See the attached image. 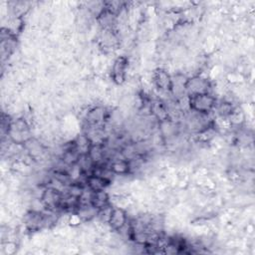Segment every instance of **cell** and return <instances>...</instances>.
Returning a JSON list of instances; mask_svg holds the SVG:
<instances>
[{
  "mask_svg": "<svg viewBox=\"0 0 255 255\" xmlns=\"http://www.w3.org/2000/svg\"><path fill=\"white\" fill-rule=\"evenodd\" d=\"M106 118V110L101 107H96L87 113V122L90 126H98L104 122Z\"/></svg>",
  "mask_w": 255,
  "mask_h": 255,
  "instance_id": "7",
  "label": "cell"
},
{
  "mask_svg": "<svg viewBox=\"0 0 255 255\" xmlns=\"http://www.w3.org/2000/svg\"><path fill=\"white\" fill-rule=\"evenodd\" d=\"M184 90L187 96H194L199 94L209 93L210 84L207 79L201 76H194L186 80Z\"/></svg>",
  "mask_w": 255,
  "mask_h": 255,
  "instance_id": "2",
  "label": "cell"
},
{
  "mask_svg": "<svg viewBox=\"0 0 255 255\" xmlns=\"http://www.w3.org/2000/svg\"><path fill=\"white\" fill-rule=\"evenodd\" d=\"M153 82L155 86L161 91H171L172 78L163 69H157L153 75Z\"/></svg>",
  "mask_w": 255,
  "mask_h": 255,
  "instance_id": "5",
  "label": "cell"
},
{
  "mask_svg": "<svg viewBox=\"0 0 255 255\" xmlns=\"http://www.w3.org/2000/svg\"><path fill=\"white\" fill-rule=\"evenodd\" d=\"M109 199H110L109 194L104 189L91 192L90 202L98 210L105 208L106 206H109L110 205Z\"/></svg>",
  "mask_w": 255,
  "mask_h": 255,
  "instance_id": "6",
  "label": "cell"
},
{
  "mask_svg": "<svg viewBox=\"0 0 255 255\" xmlns=\"http://www.w3.org/2000/svg\"><path fill=\"white\" fill-rule=\"evenodd\" d=\"M216 105L215 98L210 94H199L188 96V106L192 112L199 114H208Z\"/></svg>",
  "mask_w": 255,
  "mask_h": 255,
  "instance_id": "1",
  "label": "cell"
},
{
  "mask_svg": "<svg viewBox=\"0 0 255 255\" xmlns=\"http://www.w3.org/2000/svg\"><path fill=\"white\" fill-rule=\"evenodd\" d=\"M111 229L115 231H122L128 224V215L126 211L121 207H114L111 210L108 222Z\"/></svg>",
  "mask_w": 255,
  "mask_h": 255,
  "instance_id": "3",
  "label": "cell"
},
{
  "mask_svg": "<svg viewBox=\"0 0 255 255\" xmlns=\"http://www.w3.org/2000/svg\"><path fill=\"white\" fill-rule=\"evenodd\" d=\"M128 59L124 56L118 57L113 65L112 68V78L113 81L117 84H122L124 83L126 79V71L128 67Z\"/></svg>",
  "mask_w": 255,
  "mask_h": 255,
  "instance_id": "4",
  "label": "cell"
}]
</instances>
